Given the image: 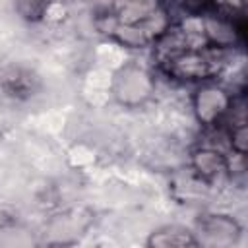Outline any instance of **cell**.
Listing matches in <instances>:
<instances>
[{"label": "cell", "instance_id": "6da1fadb", "mask_svg": "<svg viewBox=\"0 0 248 248\" xmlns=\"http://www.w3.org/2000/svg\"><path fill=\"white\" fill-rule=\"evenodd\" d=\"M153 93V79L149 72L138 64L122 66L112 79V95L120 105L136 107L141 105Z\"/></svg>", "mask_w": 248, "mask_h": 248}, {"label": "cell", "instance_id": "7a4b0ae2", "mask_svg": "<svg viewBox=\"0 0 248 248\" xmlns=\"http://www.w3.org/2000/svg\"><path fill=\"white\" fill-rule=\"evenodd\" d=\"M234 97L217 85H203L194 95V112L202 126L213 128L231 112Z\"/></svg>", "mask_w": 248, "mask_h": 248}, {"label": "cell", "instance_id": "3957f363", "mask_svg": "<svg viewBox=\"0 0 248 248\" xmlns=\"http://www.w3.org/2000/svg\"><path fill=\"white\" fill-rule=\"evenodd\" d=\"M242 229L238 221L223 213H207L198 219V229L194 231L200 246H231L238 240Z\"/></svg>", "mask_w": 248, "mask_h": 248}, {"label": "cell", "instance_id": "277c9868", "mask_svg": "<svg viewBox=\"0 0 248 248\" xmlns=\"http://www.w3.org/2000/svg\"><path fill=\"white\" fill-rule=\"evenodd\" d=\"M0 91L8 99L23 103L41 91V78L27 66H10L0 74Z\"/></svg>", "mask_w": 248, "mask_h": 248}, {"label": "cell", "instance_id": "5b68a950", "mask_svg": "<svg viewBox=\"0 0 248 248\" xmlns=\"http://www.w3.org/2000/svg\"><path fill=\"white\" fill-rule=\"evenodd\" d=\"M192 169L202 182L211 184L229 174L231 163L227 155H223L215 147H198L192 153Z\"/></svg>", "mask_w": 248, "mask_h": 248}, {"label": "cell", "instance_id": "8992f818", "mask_svg": "<svg viewBox=\"0 0 248 248\" xmlns=\"http://www.w3.org/2000/svg\"><path fill=\"white\" fill-rule=\"evenodd\" d=\"M145 246L149 248H194L200 246L194 231L182 225H165L149 232Z\"/></svg>", "mask_w": 248, "mask_h": 248}, {"label": "cell", "instance_id": "52a82bcc", "mask_svg": "<svg viewBox=\"0 0 248 248\" xmlns=\"http://www.w3.org/2000/svg\"><path fill=\"white\" fill-rule=\"evenodd\" d=\"M54 0H16V12L29 23L43 21Z\"/></svg>", "mask_w": 248, "mask_h": 248}, {"label": "cell", "instance_id": "ba28073f", "mask_svg": "<svg viewBox=\"0 0 248 248\" xmlns=\"http://www.w3.org/2000/svg\"><path fill=\"white\" fill-rule=\"evenodd\" d=\"M58 2H70V0H58Z\"/></svg>", "mask_w": 248, "mask_h": 248}]
</instances>
